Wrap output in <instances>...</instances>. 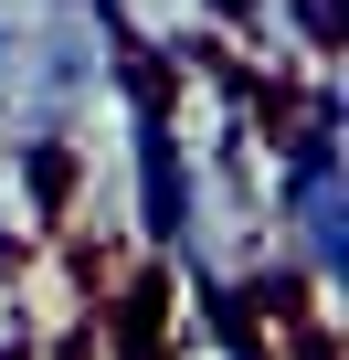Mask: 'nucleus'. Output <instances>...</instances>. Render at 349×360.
Masks as SVG:
<instances>
[{"label": "nucleus", "mask_w": 349, "mask_h": 360, "mask_svg": "<svg viewBox=\"0 0 349 360\" xmlns=\"http://www.w3.org/2000/svg\"><path fill=\"white\" fill-rule=\"evenodd\" d=\"M265 148H275V276H286V307L338 339V286H349L338 85H265Z\"/></svg>", "instance_id": "nucleus-1"}, {"label": "nucleus", "mask_w": 349, "mask_h": 360, "mask_svg": "<svg viewBox=\"0 0 349 360\" xmlns=\"http://www.w3.org/2000/svg\"><path fill=\"white\" fill-rule=\"evenodd\" d=\"M96 11L117 22V43H127L138 64L191 53V43H223V0H96Z\"/></svg>", "instance_id": "nucleus-2"}, {"label": "nucleus", "mask_w": 349, "mask_h": 360, "mask_svg": "<svg viewBox=\"0 0 349 360\" xmlns=\"http://www.w3.org/2000/svg\"><path fill=\"white\" fill-rule=\"evenodd\" d=\"M43 360H127V339H117V307H96V328H74L64 349H43Z\"/></svg>", "instance_id": "nucleus-3"}]
</instances>
